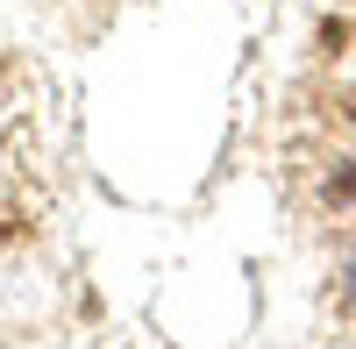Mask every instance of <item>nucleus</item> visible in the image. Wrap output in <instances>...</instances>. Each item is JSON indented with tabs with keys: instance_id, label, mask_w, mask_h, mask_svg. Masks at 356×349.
I'll use <instances>...</instances> for the list:
<instances>
[{
	"instance_id": "nucleus-1",
	"label": "nucleus",
	"mask_w": 356,
	"mask_h": 349,
	"mask_svg": "<svg viewBox=\"0 0 356 349\" xmlns=\"http://www.w3.org/2000/svg\"><path fill=\"white\" fill-rule=\"evenodd\" d=\"M342 300H349V314H356V243H349V257H342Z\"/></svg>"
},
{
	"instance_id": "nucleus-2",
	"label": "nucleus",
	"mask_w": 356,
	"mask_h": 349,
	"mask_svg": "<svg viewBox=\"0 0 356 349\" xmlns=\"http://www.w3.org/2000/svg\"><path fill=\"white\" fill-rule=\"evenodd\" d=\"M0 157H8V122H0Z\"/></svg>"
}]
</instances>
